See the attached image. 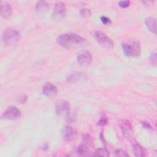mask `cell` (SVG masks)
Listing matches in <instances>:
<instances>
[{
	"instance_id": "5bb4252c",
	"label": "cell",
	"mask_w": 157,
	"mask_h": 157,
	"mask_svg": "<svg viewBox=\"0 0 157 157\" xmlns=\"http://www.w3.org/2000/svg\"><path fill=\"white\" fill-rule=\"evenodd\" d=\"M1 15L4 18H9L12 13V6L5 1H1Z\"/></svg>"
},
{
	"instance_id": "30bf717a",
	"label": "cell",
	"mask_w": 157,
	"mask_h": 157,
	"mask_svg": "<svg viewBox=\"0 0 157 157\" xmlns=\"http://www.w3.org/2000/svg\"><path fill=\"white\" fill-rule=\"evenodd\" d=\"M43 93L48 98H53L56 96L58 93V89L56 86L52 83H46L42 88Z\"/></svg>"
},
{
	"instance_id": "484cf974",
	"label": "cell",
	"mask_w": 157,
	"mask_h": 157,
	"mask_svg": "<svg viewBox=\"0 0 157 157\" xmlns=\"http://www.w3.org/2000/svg\"><path fill=\"white\" fill-rule=\"evenodd\" d=\"M142 125L143 126V127L145 129H153V128L151 127V126L148 123V122H145V121H142L141 122Z\"/></svg>"
},
{
	"instance_id": "7402d4cb",
	"label": "cell",
	"mask_w": 157,
	"mask_h": 157,
	"mask_svg": "<svg viewBox=\"0 0 157 157\" xmlns=\"http://www.w3.org/2000/svg\"><path fill=\"white\" fill-rule=\"evenodd\" d=\"M101 22L105 25H110L112 23L110 19L105 16H101Z\"/></svg>"
},
{
	"instance_id": "3957f363",
	"label": "cell",
	"mask_w": 157,
	"mask_h": 157,
	"mask_svg": "<svg viewBox=\"0 0 157 157\" xmlns=\"http://www.w3.org/2000/svg\"><path fill=\"white\" fill-rule=\"evenodd\" d=\"M56 113L60 117H64L68 123L75 121V117L71 114V105L68 101H59L56 105Z\"/></svg>"
},
{
	"instance_id": "7c38bea8",
	"label": "cell",
	"mask_w": 157,
	"mask_h": 157,
	"mask_svg": "<svg viewBox=\"0 0 157 157\" xmlns=\"http://www.w3.org/2000/svg\"><path fill=\"white\" fill-rule=\"evenodd\" d=\"M131 139V143L134 155L138 157L145 156L147 155L146 150L142 146H141L135 139H133L132 138Z\"/></svg>"
},
{
	"instance_id": "4316f807",
	"label": "cell",
	"mask_w": 157,
	"mask_h": 157,
	"mask_svg": "<svg viewBox=\"0 0 157 157\" xmlns=\"http://www.w3.org/2000/svg\"><path fill=\"white\" fill-rule=\"evenodd\" d=\"M44 147H45L43 148L44 150H48V145L47 144H45V145H44Z\"/></svg>"
},
{
	"instance_id": "8fae6325",
	"label": "cell",
	"mask_w": 157,
	"mask_h": 157,
	"mask_svg": "<svg viewBox=\"0 0 157 157\" xmlns=\"http://www.w3.org/2000/svg\"><path fill=\"white\" fill-rule=\"evenodd\" d=\"M120 128L123 135L128 138L130 139L131 137V134L132 132V126L130 121L128 120H123L120 122Z\"/></svg>"
},
{
	"instance_id": "52a82bcc",
	"label": "cell",
	"mask_w": 157,
	"mask_h": 157,
	"mask_svg": "<svg viewBox=\"0 0 157 157\" xmlns=\"http://www.w3.org/2000/svg\"><path fill=\"white\" fill-rule=\"evenodd\" d=\"M21 111L15 106L8 107L1 115V118L6 120H17L21 117Z\"/></svg>"
},
{
	"instance_id": "2e32d148",
	"label": "cell",
	"mask_w": 157,
	"mask_h": 157,
	"mask_svg": "<svg viewBox=\"0 0 157 157\" xmlns=\"http://www.w3.org/2000/svg\"><path fill=\"white\" fill-rule=\"evenodd\" d=\"M49 8V4L47 1H38L35 7V10L37 13H42L47 11Z\"/></svg>"
},
{
	"instance_id": "8992f818",
	"label": "cell",
	"mask_w": 157,
	"mask_h": 157,
	"mask_svg": "<svg viewBox=\"0 0 157 157\" xmlns=\"http://www.w3.org/2000/svg\"><path fill=\"white\" fill-rule=\"evenodd\" d=\"M67 13V9L65 4L63 2L55 4L52 15V18L55 21H59L63 18Z\"/></svg>"
},
{
	"instance_id": "ffe728a7",
	"label": "cell",
	"mask_w": 157,
	"mask_h": 157,
	"mask_svg": "<svg viewBox=\"0 0 157 157\" xmlns=\"http://www.w3.org/2000/svg\"><path fill=\"white\" fill-rule=\"evenodd\" d=\"M107 122H108L107 119V117H106L105 113H102L99 120L98 121V122L97 123V125L104 126L107 124Z\"/></svg>"
},
{
	"instance_id": "6da1fadb",
	"label": "cell",
	"mask_w": 157,
	"mask_h": 157,
	"mask_svg": "<svg viewBox=\"0 0 157 157\" xmlns=\"http://www.w3.org/2000/svg\"><path fill=\"white\" fill-rule=\"evenodd\" d=\"M56 41L60 46L68 49L77 48L82 46L86 42L83 37L75 33L61 34L57 37Z\"/></svg>"
},
{
	"instance_id": "ac0fdd59",
	"label": "cell",
	"mask_w": 157,
	"mask_h": 157,
	"mask_svg": "<svg viewBox=\"0 0 157 157\" xmlns=\"http://www.w3.org/2000/svg\"><path fill=\"white\" fill-rule=\"evenodd\" d=\"M82 142L92 147L93 140L89 134H84L82 136Z\"/></svg>"
},
{
	"instance_id": "ba28073f",
	"label": "cell",
	"mask_w": 157,
	"mask_h": 157,
	"mask_svg": "<svg viewBox=\"0 0 157 157\" xmlns=\"http://www.w3.org/2000/svg\"><path fill=\"white\" fill-rule=\"evenodd\" d=\"M76 129L71 126L65 125L61 130V137L66 142L74 140L77 136Z\"/></svg>"
},
{
	"instance_id": "9a60e30c",
	"label": "cell",
	"mask_w": 157,
	"mask_h": 157,
	"mask_svg": "<svg viewBox=\"0 0 157 157\" xmlns=\"http://www.w3.org/2000/svg\"><path fill=\"white\" fill-rule=\"evenodd\" d=\"M145 23L152 33L156 34V19L153 17H148L145 20Z\"/></svg>"
},
{
	"instance_id": "d6986e66",
	"label": "cell",
	"mask_w": 157,
	"mask_h": 157,
	"mask_svg": "<svg viewBox=\"0 0 157 157\" xmlns=\"http://www.w3.org/2000/svg\"><path fill=\"white\" fill-rule=\"evenodd\" d=\"M80 15L83 18H87L91 15V11L90 9L83 7L80 10Z\"/></svg>"
},
{
	"instance_id": "5b68a950",
	"label": "cell",
	"mask_w": 157,
	"mask_h": 157,
	"mask_svg": "<svg viewBox=\"0 0 157 157\" xmlns=\"http://www.w3.org/2000/svg\"><path fill=\"white\" fill-rule=\"evenodd\" d=\"M94 36L98 43L102 47L107 49H110L113 47V42L109 37L101 31H95Z\"/></svg>"
},
{
	"instance_id": "277c9868",
	"label": "cell",
	"mask_w": 157,
	"mask_h": 157,
	"mask_svg": "<svg viewBox=\"0 0 157 157\" xmlns=\"http://www.w3.org/2000/svg\"><path fill=\"white\" fill-rule=\"evenodd\" d=\"M20 37V33L13 29H7L3 31L1 36L2 42L6 45H10L17 42Z\"/></svg>"
},
{
	"instance_id": "4fadbf2b",
	"label": "cell",
	"mask_w": 157,
	"mask_h": 157,
	"mask_svg": "<svg viewBox=\"0 0 157 157\" xmlns=\"http://www.w3.org/2000/svg\"><path fill=\"white\" fill-rule=\"evenodd\" d=\"M86 78V75L82 72H74L69 74L67 77V82L69 83H76Z\"/></svg>"
},
{
	"instance_id": "603a6c76",
	"label": "cell",
	"mask_w": 157,
	"mask_h": 157,
	"mask_svg": "<svg viewBox=\"0 0 157 157\" xmlns=\"http://www.w3.org/2000/svg\"><path fill=\"white\" fill-rule=\"evenodd\" d=\"M150 61L152 65L156 66V53H153L150 55Z\"/></svg>"
},
{
	"instance_id": "9c48e42d",
	"label": "cell",
	"mask_w": 157,
	"mask_h": 157,
	"mask_svg": "<svg viewBox=\"0 0 157 157\" xmlns=\"http://www.w3.org/2000/svg\"><path fill=\"white\" fill-rule=\"evenodd\" d=\"M92 59H93V57H92L91 53L88 51H86L80 54L79 55H78L77 60L78 64L80 66L85 67L91 64L92 61Z\"/></svg>"
},
{
	"instance_id": "d4e9b609",
	"label": "cell",
	"mask_w": 157,
	"mask_h": 157,
	"mask_svg": "<svg viewBox=\"0 0 157 157\" xmlns=\"http://www.w3.org/2000/svg\"><path fill=\"white\" fill-rule=\"evenodd\" d=\"M27 100H28V96L26 94H23L18 98L17 101L19 104H24L27 101Z\"/></svg>"
},
{
	"instance_id": "cb8c5ba5",
	"label": "cell",
	"mask_w": 157,
	"mask_h": 157,
	"mask_svg": "<svg viewBox=\"0 0 157 157\" xmlns=\"http://www.w3.org/2000/svg\"><path fill=\"white\" fill-rule=\"evenodd\" d=\"M131 2L129 1H120L118 2V6L122 8H126L129 6Z\"/></svg>"
},
{
	"instance_id": "e0dca14e",
	"label": "cell",
	"mask_w": 157,
	"mask_h": 157,
	"mask_svg": "<svg viewBox=\"0 0 157 157\" xmlns=\"http://www.w3.org/2000/svg\"><path fill=\"white\" fill-rule=\"evenodd\" d=\"M93 155L94 156H109V151L105 148H98L96 150Z\"/></svg>"
},
{
	"instance_id": "7a4b0ae2",
	"label": "cell",
	"mask_w": 157,
	"mask_h": 157,
	"mask_svg": "<svg viewBox=\"0 0 157 157\" xmlns=\"http://www.w3.org/2000/svg\"><path fill=\"white\" fill-rule=\"evenodd\" d=\"M124 54L128 57H137L140 55V44L136 40H129L121 44Z\"/></svg>"
},
{
	"instance_id": "44dd1931",
	"label": "cell",
	"mask_w": 157,
	"mask_h": 157,
	"mask_svg": "<svg viewBox=\"0 0 157 157\" xmlns=\"http://www.w3.org/2000/svg\"><path fill=\"white\" fill-rule=\"evenodd\" d=\"M115 156L123 157V156H129V155L125 150L122 149H118L115 151Z\"/></svg>"
}]
</instances>
